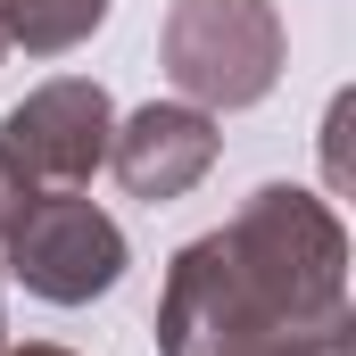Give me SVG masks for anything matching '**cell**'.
Segmentation results:
<instances>
[{
    "label": "cell",
    "instance_id": "obj_1",
    "mask_svg": "<svg viewBox=\"0 0 356 356\" xmlns=\"http://www.w3.org/2000/svg\"><path fill=\"white\" fill-rule=\"evenodd\" d=\"M340 224L307 191H257L232 232L191 241L158 307V356H224L266 332L340 323Z\"/></svg>",
    "mask_w": 356,
    "mask_h": 356
},
{
    "label": "cell",
    "instance_id": "obj_2",
    "mask_svg": "<svg viewBox=\"0 0 356 356\" xmlns=\"http://www.w3.org/2000/svg\"><path fill=\"white\" fill-rule=\"evenodd\" d=\"M282 25L266 0H175L166 17V75L207 108H249L273 91Z\"/></svg>",
    "mask_w": 356,
    "mask_h": 356
},
{
    "label": "cell",
    "instance_id": "obj_3",
    "mask_svg": "<svg viewBox=\"0 0 356 356\" xmlns=\"http://www.w3.org/2000/svg\"><path fill=\"white\" fill-rule=\"evenodd\" d=\"M8 273L33 290V298H50V307H83L99 290H116V273H124V232L75 199V191H33V207L17 216V232H8Z\"/></svg>",
    "mask_w": 356,
    "mask_h": 356
},
{
    "label": "cell",
    "instance_id": "obj_4",
    "mask_svg": "<svg viewBox=\"0 0 356 356\" xmlns=\"http://www.w3.org/2000/svg\"><path fill=\"white\" fill-rule=\"evenodd\" d=\"M108 133H116V108H108L99 83H42L33 99L8 108L0 149H8L33 182L75 191V182H91V166L108 158Z\"/></svg>",
    "mask_w": 356,
    "mask_h": 356
},
{
    "label": "cell",
    "instance_id": "obj_5",
    "mask_svg": "<svg viewBox=\"0 0 356 356\" xmlns=\"http://www.w3.org/2000/svg\"><path fill=\"white\" fill-rule=\"evenodd\" d=\"M108 158L133 199H182L216 166V124L199 108H141L124 133H108Z\"/></svg>",
    "mask_w": 356,
    "mask_h": 356
},
{
    "label": "cell",
    "instance_id": "obj_6",
    "mask_svg": "<svg viewBox=\"0 0 356 356\" xmlns=\"http://www.w3.org/2000/svg\"><path fill=\"white\" fill-rule=\"evenodd\" d=\"M99 17H108V0H0V42H25V50H75Z\"/></svg>",
    "mask_w": 356,
    "mask_h": 356
},
{
    "label": "cell",
    "instance_id": "obj_7",
    "mask_svg": "<svg viewBox=\"0 0 356 356\" xmlns=\"http://www.w3.org/2000/svg\"><path fill=\"white\" fill-rule=\"evenodd\" d=\"M224 356H340V323L332 332H266V340H241Z\"/></svg>",
    "mask_w": 356,
    "mask_h": 356
},
{
    "label": "cell",
    "instance_id": "obj_8",
    "mask_svg": "<svg viewBox=\"0 0 356 356\" xmlns=\"http://www.w3.org/2000/svg\"><path fill=\"white\" fill-rule=\"evenodd\" d=\"M33 191H42V182H33L25 166H17V158H8V149H0V249H8V232H17V216L33 207Z\"/></svg>",
    "mask_w": 356,
    "mask_h": 356
},
{
    "label": "cell",
    "instance_id": "obj_9",
    "mask_svg": "<svg viewBox=\"0 0 356 356\" xmlns=\"http://www.w3.org/2000/svg\"><path fill=\"white\" fill-rule=\"evenodd\" d=\"M17 356H67V348H17Z\"/></svg>",
    "mask_w": 356,
    "mask_h": 356
},
{
    "label": "cell",
    "instance_id": "obj_10",
    "mask_svg": "<svg viewBox=\"0 0 356 356\" xmlns=\"http://www.w3.org/2000/svg\"><path fill=\"white\" fill-rule=\"evenodd\" d=\"M0 50H8V42H0Z\"/></svg>",
    "mask_w": 356,
    "mask_h": 356
}]
</instances>
